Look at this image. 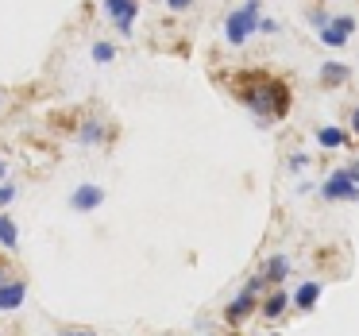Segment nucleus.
<instances>
[{
	"label": "nucleus",
	"mask_w": 359,
	"mask_h": 336,
	"mask_svg": "<svg viewBox=\"0 0 359 336\" xmlns=\"http://www.w3.org/2000/svg\"><path fill=\"white\" fill-rule=\"evenodd\" d=\"M259 274H263L266 290H274V286H286V278L294 274V259H290L286 251H274V255H266V259H263V267H259Z\"/></svg>",
	"instance_id": "8"
},
{
	"label": "nucleus",
	"mask_w": 359,
	"mask_h": 336,
	"mask_svg": "<svg viewBox=\"0 0 359 336\" xmlns=\"http://www.w3.org/2000/svg\"><path fill=\"white\" fill-rule=\"evenodd\" d=\"M259 20H263V0H243L240 8H232L224 16V39L232 47H243L259 32Z\"/></svg>",
	"instance_id": "2"
},
{
	"label": "nucleus",
	"mask_w": 359,
	"mask_h": 336,
	"mask_svg": "<svg viewBox=\"0 0 359 336\" xmlns=\"http://www.w3.org/2000/svg\"><path fill=\"white\" fill-rule=\"evenodd\" d=\"M166 8L170 12H189L194 8V0H166Z\"/></svg>",
	"instance_id": "22"
},
{
	"label": "nucleus",
	"mask_w": 359,
	"mask_h": 336,
	"mask_svg": "<svg viewBox=\"0 0 359 336\" xmlns=\"http://www.w3.org/2000/svg\"><path fill=\"white\" fill-rule=\"evenodd\" d=\"M16 194H20V189H16V182H8V178L0 182V213H4L12 201H16Z\"/></svg>",
	"instance_id": "17"
},
{
	"label": "nucleus",
	"mask_w": 359,
	"mask_h": 336,
	"mask_svg": "<svg viewBox=\"0 0 359 336\" xmlns=\"http://www.w3.org/2000/svg\"><path fill=\"white\" fill-rule=\"evenodd\" d=\"M317 4H328V0H317Z\"/></svg>",
	"instance_id": "28"
},
{
	"label": "nucleus",
	"mask_w": 359,
	"mask_h": 336,
	"mask_svg": "<svg viewBox=\"0 0 359 336\" xmlns=\"http://www.w3.org/2000/svg\"><path fill=\"white\" fill-rule=\"evenodd\" d=\"M24 302H27V282L8 274V278L0 282V313H16Z\"/></svg>",
	"instance_id": "10"
},
{
	"label": "nucleus",
	"mask_w": 359,
	"mask_h": 336,
	"mask_svg": "<svg viewBox=\"0 0 359 336\" xmlns=\"http://www.w3.org/2000/svg\"><path fill=\"white\" fill-rule=\"evenodd\" d=\"M309 163H313L309 155H290V163H286V166H290V170H305Z\"/></svg>",
	"instance_id": "21"
},
{
	"label": "nucleus",
	"mask_w": 359,
	"mask_h": 336,
	"mask_svg": "<svg viewBox=\"0 0 359 336\" xmlns=\"http://www.w3.org/2000/svg\"><path fill=\"white\" fill-rule=\"evenodd\" d=\"M104 140H109V128H104V120H97V116L81 120V128H78V143H86V147H101Z\"/></svg>",
	"instance_id": "13"
},
{
	"label": "nucleus",
	"mask_w": 359,
	"mask_h": 336,
	"mask_svg": "<svg viewBox=\"0 0 359 336\" xmlns=\"http://www.w3.org/2000/svg\"><path fill=\"white\" fill-rule=\"evenodd\" d=\"M0 105H4V93H0Z\"/></svg>",
	"instance_id": "29"
},
{
	"label": "nucleus",
	"mask_w": 359,
	"mask_h": 336,
	"mask_svg": "<svg viewBox=\"0 0 359 336\" xmlns=\"http://www.w3.org/2000/svg\"><path fill=\"white\" fill-rule=\"evenodd\" d=\"M104 205V186H97V182H78L70 194V209L74 213H97Z\"/></svg>",
	"instance_id": "9"
},
{
	"label": "nucleus",
	"mask_w": 359,
	"mask_h": 336,
	"mask_svg": "<svg viewBox=\"0 0 359 336\" xmlns=\"http://www.w3.org/2000/svg\"><path fill=\"white\" fill-rule=\"evenodd\" d=\"M348 124H351V135H355V140H359V105H355V109H351Z\"/></svg>",
	"instance_id": "23"
},
{
	"label": "nucleus",
	"mask_w": 359,
	"mask_h": 336,
	"mask_svg": "<svg viewBox=\"0 0 359 336\" xmlns=\"http://www.w3.org/2000/svg\"><path fill=\"white\" fill-rule=\"evenodd\" d=\"M232 93L243 101V109L255 116L259 128H274L290 112V86L282 78H271L263 70H240L232 74Z\"/></svg>",
	"instance_id": "1"
},
{
	"label": "nucleus",
	"mask_w": 359,
	"mask_h": 336,
	"mask_svg": "<svg viewBox=\"0 0 359 336\" xmlns=\"http://www.w3.org/2000/svg\"><path fill=\"white\" fill-rule=\"evenodd\" d=\"M112 58H116V47H112V43H104V39H97V43H93V62L109 66Z\"/></svg>",
	"instance_id": "16"
},
{
	"label": "nucleus",
	"mask_w": 359,
	"mask_h": 336,
	"mask_svg": "<svg viewBox=\"0 0 359 336\" xmlns=\"http://www.w3.org/2000/svg\"><path fill=\"white\" fill-rule=\"evenodd\" d=\"M286 313H294V297H290L286 286H274L259 297V317L263 321H282Z\"/></svg>",
	"instance_id": "6"
},
{
	"label": "nucleus",
	"mask_w": 359,
	"mask_h": 336,
	"mask_svg": "<svg viewBox=\"0 0 359 336\" xmlns=\"http://www.w3.org/2000/svg\"><path fill=\"white\" fill-rule=\"evenodd\" d=\"M263 294H266L263 274H251V278L243 282V290H240V294H236L232 302L224 305V321H228L232 328H240L243 321H251V317L259 313V297H263Z\"/></svg>",
	"instance_id": "3"
},
{
	"label": "nucleus",
	"mask_w": 359,
	"mask_h": 336,
	"mask_svg": "<svg viewBox=\"0 0 359 336\" xmlns=\"http://www.w3.org/2000/svg\"><path fill=\"white\" fill-rule=\"evenodd\" d=\"M317 143H320L325 151H344V147L351 143V135L344 132V128H336V124H320V128H317Z\"/></svg>",
	"instance_id": "14"
},
{
	"label": "nucleus",
	"mask_w": 359,
	"mask_h": 336,
	"mask_svg": "<svg viewBox=\"0 0 359 336\" xmlns=\"http://www.w3.org/2000/svg\"><path fill=\"white\" fill-rule=\"evenodd\" d=\"M8 274H12V271H8V263H4V259H0V282L8 278Z\"/></svg>",
	"instance_id": "24"
},
{
	"label": "nucleus",
	"mask_w": 359,
	"mask_h": 336,
	"mask_svg": "<svg viewBox=\"0 0 359 336\" xmlns=\"http://www.w3.org/2000/svg\"><path fill=\"white\" fill-rule=\"evenodd\" d=\"M359 32V20L355 16H332L328 20V27H320L317 32V39L325 43L328 51H340V47H348V39Z\"/></svg>",
	"instance_id": "5"
},
{
	"label": "nucleus",
	"mask_w": 359,
	"mask_h": 336,
	"mask_svg": "<svg viewBox=\"0 0 359 336\" xmlns=\"http://www.w3.org/2000/svg\"><path fill=\"white\" fill-rule=\"evenodd\" d=\"M8 178V163H4V159H0V182Z\"/></svg>",
	"instance_id": "25"
},
{
	"label": "nucleus",
	"mask_w": 359,
	"mask_h": 336,
	"mask_svg": "<svg viewBox=\"0 0 359 336\" xmlns=\"http://www.w3.org/2000/svg\"><path fill=\"white\" fill-rule=\"evenodd\" d=\"M320 294H325V286H320L317 278H305V282H297V286H294V294H290V297H294V309L297 313H313V309H317V302H320Z\"/></svg>",
	"instance_id": "11"
},
{
	"label": "nucleus",
	"mask_w": 359,
	"mask_h": 336,
	"mask_svg": "<svg viewBox=\"0 0 359 336\" xmlns=\"http://www.w3.org/2000/svg\"><path fill=\"white\" fill-rule=\"evenodd\" d=\"M320 197L332 205H355L359 201V163L340 166L320 182Z\"/></svg>",
	"instance_id": "4"
},
{
	"label": "nucleus",
	"mask_w": 359,
	"mask_h": 336,
	"mask_svg": "<svg viewBox=\"0 0 359 336\" xmlns=\"http://www.w3.org/2000/svg\"><path fill=\"white\" fill-rule=\"evenodd\" d=\"M228 336H240V332H236V328H232V332H228Z\"/></svg>",
	"instance_id": "27"
},
{
	"label": "nucleus",
	"mask_w": 359,
	"mask_h": 336,
	"mask_svg": "<svg viewBox=\"0 0 359 336\" xmlns=\"http://www.w3.org/2000/svg\"><path fill=\"white\" fill-rule=\"evenodd\" d=\"M351 81V66L348 62H336V58H328L325 66H320V86L325 89H344Z\"/></svg>",
	"instance_id": "12"
},
{
	"label": "nucleus",
	"mask_w": 359,
	"mask_h": 336,
	"mask_svg": "<svg viewBox=\"0 0 359 336\" xmlns=\"http://www.w3.org/2000/svg\"><path fill=\"white\" fill-rule=\"evenodd\" d=\"M104 16L116 24L120 35H132L135 16H140V0H104Z\"/></svg>",
	"instance_id": "7"
},
{
	"label": "nucleus",
	"mask_w": 359,
	"mask_h": 336,
	"mask_svg": "<svg viewBox=\"0 0 359 336\" xmlns=\"http://www.w3.org/2000/svg\"><path fill=\"white\" fill-rule=\"evenodd\" d=\"M328 20H332V16H328V12L320 8V4H313V8H309V24L317 27V32H320V27H328Z\"/></svg>",
	"instance_id": "19"
},
{
	"label": "nucleus",
	"mask_w": 359,
	"mask_h": 336,
	"mask_svg": "<svg viewBox=\"0 0 359 336\" xmlns=\"http://www.w3.org/2000/svg\"><path fill=\"white\" fill-rule=\"evenodd\" d=\"M259 32H263V35H278L282 27H278V20H266L263 16V20H259Z\"/></svg>",
	"instance_id": "20"
},
{
	"label": "nucleus",
	"mask_w": 359,
	"mask_h": 336,
	"mask_svg": "<svg viewBox=\"0 0 359 336\" xmlns=\"http://www.w3.org/2000/svg\"><path fill=\"white\" fill-rule=\"evenodd\" d=\"M263 336H282V332H274V328H271V332H263Z\"/></svg>",
	"instance_id": "26"
},
{
	"label": "nucleus",
	"mask_w": 359,
	"mask_h": 336,
	"mask_svg": "<svg viewBox=\"0 0 359 336\" xmlns=\"http://www.w3.org/2000/svg\"><path fill=\"white\" fill-rule=\"evenodd\" d=\"M0 248L4 251H16L20 248V228L8 213H0Z\"/></svg>",
	"instance_id": "15"
},
{
	"label": "nucleus",
	"mask_w": 359,
	"mask_h": 336,
	"mask_svg": "<svg viewBox=\"0 0 359 336\" xmlns=\"http://www.w3.org/2000/svg\"><path fill=\"white\" fill-rule=\"evenodd\" d=\"M58 336H101V332L89 328V325H62V328H58Z\"/></svg>",
	"instance_id": "18"
}]
</instances>
